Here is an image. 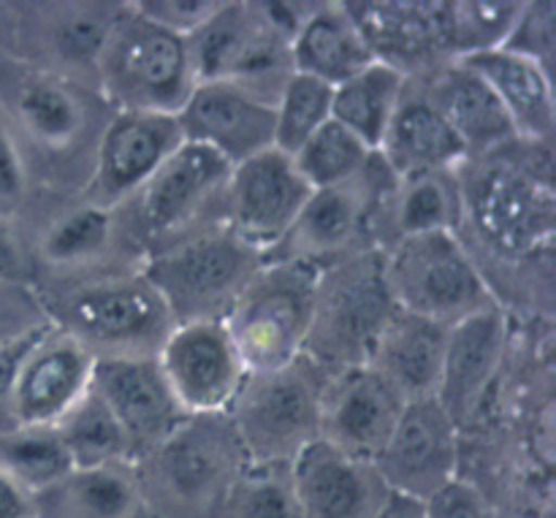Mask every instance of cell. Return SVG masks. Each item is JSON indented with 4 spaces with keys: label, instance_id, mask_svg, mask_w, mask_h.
<instances>
[{
    "label": "cell",
    "instance_id": "obj_8",
    "mask_svg": "<svg viewBox=\"0 0 556 518\" xmlns=\"http://www.w3.org/2000/svg\"><path fill=\"white\" fill-rule=\"evenodd\" d=\"M329 375L307 356L248 375L226 416L250 465H291L320 440V402Z\"/></svg>",
    "mask_w": 556,
    "mask_h": 518
},
{
    "label": "cell",
    "instance_id": "obj_27",
    "mask_svg": "<svg viewBox=\"0 0 556 518\" xmlns=\"http://www.w3.org/2000/svg\"><path fill=\"white\" fill-rule=\"evenodd\" d=\"M378 155L394 172V177L421 172H459L470 161L465 141L456 136L418 79H407Z\"/></svg>",
    "mask_w": 556,
    "mask_h": 518
},
{
    "label": "cell",
    "instance_id": "obj_43",
    "mask_svg": "<svg viewBox=\"0 0 556 518\" xmlns=\"http://www.w3.org/2000/svg\"><path fill=\"white\" fill-rule=\"evenodd\" d=\"M47 324V313L30 282L0 280V345L33 334Z\"/></svg>",
    "mask_w": 556,
    "mask_h": 518
},
{
    "label": "cell",
    "instance_id": "obj_17",
    "mask_svg": "<svg viewBox=\"0 0 556 518\" xmlns=\"http://www.w3.org/2000/svg\"><path fill=\"white\" fill-rule=\"evenodd\" d=\"M157 364L188 416L228 413L250 375L223 320L174 326Z\"/></svg>",
    "mask_w": 556,
    "mask_h": 518
},
{
    "label": "cell",
    "instance_id": "obj_38",
    "mask_svg": "<svg viewBox=\"0 0 556 518\" xmlns=\"http://www.w3.org/2000/svg\"><path fill=\"white\" fill-rule=\"evenodd\" d=\"M372 155L375 152L362 139H356L351 130L329 119L291 157L309 190H324L356 177Z\"/></svg>",
    "mask_w": 556,
    "mask_h": 518
},
{
    "label": "cell",
    "instance_id": "obj_5",
    "mask_svg": "<svg viewBox=\"0 0 556 518\" xmlns=\"http://www.w3.org/2000/svg\"><path fill=\"white\" fill-rule=\"evenodd\" d=\"M313 3H226L188 41L195 79H228L271 103L293 74V38Z\"/></svg>",
    "mask_w": 556,
    "mask_h": 518
},
{
    "label": "cell",
    "instance_id": "obj_37",
    "mask_svg": "<svg viewBox=\"0 0 556 518\" xmlns=\"http://www.w3.org/2000/svg\"><path fill=\"white\" fill-rule=\"evenodd\" d=\"M0 470L30 497L74 470L54 427H16L0 434Z\"/></svg>",
    "mask_w": 556,
    "mask_h": 518
},
{
    "label": "cell",
    "instance_id": "obj_30",
    "mask_svg": "<svg viewBox=\"0 0 556 518\" xmlns=\"http://www.w3.org/2000/svg\"><path fill=\"white\" fill-rule=\"evenodd\" d=\"M448 329L434 320L394 309L380 331L367 367H372L405 402L438 396Z\"/></svg>",
    "mask_w": 556,
    "mask_h": 518
},
{
    "label": "cell",
    "instance_id": "obj_33",
    "mask_svg": "<svg viewBox=\"0 0 556 518\" xmlns=\"http://www.w3.org/2000/svg\"><path fill=\"white\" fill-rule=\"evenodd\" d=\"M291 52L296 74L313 76L329 87H340L375 63L345 3H313Z\"/></svg>",
    "mask_w": 556,
    "mask_h": 518
},
{
    "label": "cell",
    "instance_id": "obj_15",
    "mask_svg": "<svg viewBox=\"0 0 556 518\" xmlns=\"http://www.w3.org/2000/svg\"><path fill=\"white\" fill-rule=\"evenodd\" d=\"M309 185L280 150H264L231 168L226 190V228L269 258L309 199Z\"/></svg>",
    "mask_w": 556,
    "mask_h": 518
},
{
    "label": "cell",
    "instance_id": "obj_6",
    "mask_svg": "<svg viewBox=\"0 0 556 518\" xmlns=\"http://www.w3.org/2000/svg\"><path fill=\"white\" fill-rule=\"evenodd\" d=\"M231 163L195 141H182L150 182L119 206L139 253L147 258L226 226Z\"/></svg>",
    "mask_w": 556,
    "mask_h": 518
},
{
    "label": "cell",
    "instance_id": "obj_14",
    "mask_svg": "<svg viewBox=\"0 0 556 518\" xmlns=\"http://www.w3.org/2000/svg\"><path fill=\"white\" fill-rule=\"evenodd\" d=\"M394 179V172L375 152L353 179L313 190L288 237L266 261H302L326 269L375 250V212Z\"/></svg>",
    "mask_w": 556,
    "mask_h": 518
},
{
    "label": "cell",
    "instance_id": "obj_20",
    "mask_svg": "<svg viewBox=\"0 0 556 518\" xmlns=\"http://www.w3.org/2000/svg\"><path fill=\"white\" fill-rule=\"evenodd\" d=\"M96 358L58 326L33 334L14 375L16 427H54L92 386Z\"/></svg>",
    "mask_w": 556,
    "mask_h": 518
},
{
    "label": "cell",
    "instance_id": "obj_31",
    "mask_svg": "<svg viewBox=\"0 0 556 518\" xmlns=\"http://www.w3.org/2000/svg\"><path fill=\"white\" fill-rule=\"evenodd\" d=\"M418 81L456 136L465 141L470 157L489 155L519 141L494 92L459 60H451L427 76H418Z\"/></svg>",
    "mask_w": 556,
    "mask_h": 518
},
{
    "label": "cell",
    "instance_id": "obj_11",
    "mask_svg": "<svg viewBox=\"0 0 556 518\" xmlns=\"http://www.w3.org/2000/svg\"><path fill=\"white\" fill-rule=\"evenodd\" d=\"M318 266L264 261L223 320L248 372H271L296 362L313 326Z\"/></svg>",
    "mask_w": 556,
    "mask_h": 518
},
{
    "label": "cell",
    "instance_id": "obj_3",
    "mask_svg": "<svg viewBox=\"0 0 556 518\" xmlns=\"http://www.w3.org/2000/svg\"><path fill=\"white\" fill-rule=\"evenodd\" d=\"M144 266V264H141ZM141 266L36 286L47 320L92 358H155L174 329L166 304Z\"/></svg>",
    "mask_w": 556,
    "mask_h": 518
},
{
    "label": "cell",
    "instance_id": "obj_18",
    "mask_svg": "<svg viewBox=\"0 0 556 518\" xmlns=\"http://www.w3.org/2000/svg\"><path fill=\"white\" fill-rule=\"evenodd\" d=\"M456 427L438 400L407 402L383 451L375 456V470L386 489L400 497L429 503L456 481L459 443Z\"/></svg>",
    "mask_w": 556,
    "mask_h": 518
},
{
    "label": "cell",
    "instance_id": "obj_21",
    "mask_svg": "<svg viewBox=\"0 0 556 518\" xmlns=\"http://www.w3.org/2000/svg\"><path fill=\"white\" fill-rule=\"evenodd\" d=\"M177 123L185 141L210 147L231 166L275 147V103L228 79L199 81Z\"/></svg>",
    "mask_w": 556,
    "mask_h": 518
},
{
    "label": "cell",
    "instance_id": "obj_13",
    "mask_svg": "<svg viewBox=\"0 0 556 518\" xmlns=\"http://www.w3.org/2000/svg\"><path fill=\"white\" fill-rule=\"evenodd\" d=\"M394 309L378 250L326 266L318 277L313 326L302 356L326 372L364 367Z\"/></svg>",
    "mask_w": 556,
    "mask_h": 518
},
{
    "label": "cell",
    "instance_id": "obj_19",
    "mask_svg": "<svg viewBox=\"0 0 556 518\" xmlns=\"http://www.w3.org/2000/svg\"><path fill=\"white\" fill-rule=\"evenodd\" d=\"M182 141V130L172 114L114 112L101 136L81 199L119 210L150 182Z\"/></svg>",
    "mask_w": 556,
    "mask_h": 518
},
{
    "label": "cell",
    "instance_id": "obj_40",
    "mask_svg": "<svg viewBox=\"0 0 556 518\" xmlns=\"http://www.w3.org/2000/svg\"><path fill=\"white\" fill-rule=\"evenodd\" d=\"M217 518H302L291 465H250L239 472Z\"/></svg>",
    "mask_w": 556,
    "mask_h": 518
},
{
    "label": "cell",
    "instance_id": "obj_23",
    "mask_svg": "<svg viewBox=\"0 0 556 518\" xmlns=\"http://www.w3.org/2000/svg\"><path fill=\"white\" fill-rule=\"evenodd\" d=\"M405 405L367 364L331 372L320 402V440L342 454L375 462Z\"/></svg>",
    "mask_w": 556,
    "mask_h": 518
},
{
    "label": "cell",
    "instance_id": "obj_4",
    "mask_svg": "<svg viewBox=\"0 0 556 518\" xmlns=\"http://www.w3.org/2000/svg\"><path fill=\"white\" fill-rule=\"evenodd\" d=\"M141 503L157 518H217L248 467L226 413L188 416L166 440L130 462Z\"/></svg>",
    "mask_w": 556,
    "mask_h": 518
},
{
    "label": "cell",
    "instance_id": "obj_35",
    "mask_svg": "<svg viewBox=\"0 0 556 518\" xmlns=\"http://www.w3.org/2000/svg\"><path fill=\"white\" fill-rule=\"evenodd\" d=\"M54 432H58L74 470L134 462L117 418L109 413V407L98 400L92 389L54 424Z\"/></svg>",
    "mask_w": 556,
    "mask_h": 518
},
{
    "label": "cell",
    "instance_id": "obj_29",
    "mask_svg": "<svg viewBox=\"0 0 556 518\" xmlns=\"http://www.w3.org/2000/svg\"><path fill=\"white\" fill-rule=\"evenodd\" d=\"M459 63L481 76L483 85L494 92L514 125L516 139L527 144H552L556 106L552 74L546 68L503 47L459 58Z\"/></svg>",
    "mask_w": 556,
    "mask_h": 518
},
{
    "label": "cell",
    "instance_id": "obj_7",
    "mask_svg": "<svg viewBox=\"0 0 556 518\" xmlns=\"http://www.w3.org/2000/svg\"><path fill=\"white\" fill-rule=\"evenodd\" d=\"M195 85L188 41L125 3L96 68V87L109 106L177 117Z\"/></svg>",
    "mask_w": 556,
    "mask_h": 518
},
{
    "label": "cell",
    "instance_id": "obj_45",
    "mask_svg": "<svg viewBox=\"0 0 556 518\" xmlns=\"http://www.w3.org/2000/svg\"><path fill=\"white\" fill-rule=\"evenodd\" d=\"M424 505H427V518H492V510L481 494L459 478Z\"/></svg>",
    "mask_w": 556,
    "mask_h": 518
},
{
    "label": "cell",
    "instance_id": "obj_26",
    "mask_svg": "<svg viewBox=\"0 0 556 518\" xmlns=\"http://www.w3.org/2000/svg\"><path fill=\"white\" fill-rule=\"evenodd\" d=\"M505 337H508V324H505L500 302L467 315L448 329L443 372H440L434 400L443 405L456 427L470 421L476 407L481 405L483 394L503 362Z\"/></svg>",
    "mask_w": 556,
    "mask_h": 518
},
{
    "label": "cell",
    "instance_id": "obj_9",
    "mask_svg": "<svg viewBox=\"0 0 556 518\" xmlns=\"http://www.w3.org/2000/svg\"><path fill=\"white\" fill-rule=\"evenodd\" d=\"M47 215L22 239L30 286H58L101 271L141 266L119 210H106L81 195H47Z\"/></svg>",
    "mask_w": 556,
    "mask_h": 518
},
{
    "label": "cell",
    "instance_id": "obj_34",
    "mask_svg": "<svg viewBox=\"0 0 556 518\" xmlns=\"http://www.w3.org/2000/svg\"><path fill=\"white\" fill-rule=\"evenodd\" d=\"M405 85L407 76L375 60L362 74L351 76L340 87H334L331 119L351 130L369 150L378 152L386 130L394 119L396 106H400Z\"/></svg>",
    "mask_w": 556,
    "mask_h": 518
},
{
    "label": "cell",
    "instance_id": "obj_50",
    "mask_svg": "<svg viewBox=\"0 0 556 518\" xmlns=\"http://www.w3.org/2000/svg\"><path fill=\"white\" fill-rule=\"evenodd\" d=\"M136 518H157V516H152V514H150V510H141V514H139V516H136Z\"/></svg>",
    "mask_w": 556,
    "mask_h": 518
},
{
    "label": "cell",
    "instance_id": "obj_24",
    "mask_svg": "<svg viewBox=\"0 0 556 518\" xmlns=\"http://www.w3.org/2000/svg\"><path fill=\"white\" fill-rule=\"evenodd\" d=\"M345 9L362 33L372 60L391 65L407 79H418L451 63L443 3L383 0V3H345Z\"/></svg>",
    "mask_w": 556,
    "mask_h": 518
},
{
    "label": "cell",
    "instance_id": "obj_42",
    "mask_svg": "<svg viewBox=\"0 0 556 518\" xmlns=\"http://www.w3.org/2000/svg\"><path fill=\"white\" fill-rule=\"evenodd\" d=\"M503 49L535 60L552 74L556 54V3L554 0H525L521 14Z\"/></svg>",
    "mask_w": 556,
    "mask_h": 518
},
{
    "label": "cell",
    "instance_id": "obj_49",
    "mask_svg": "<svg viewBox=\"0 0 556 518\" xmlns=\"http://www.w3.org/2000/svg\"><path fill=\"white\" fill-rule=\"evenodd\" d=\"M375 518H427V505L400 497V494H391L389 503L383 505V510Z\"/></svg>",
    "mask_w": 556,
    "mask_h": 518
},
{
    "label": "cell",
    "instance_id": "obj_32",
    "mask_svg": "<svg viewBox=\"0 0 556 518\" xmlns=\"http://www.w3.org/2000/svg\"><path fill=\"white\" fill-rule=\"evenodd\" d=\"M36 518H136L144 510L134 465L71 470L33 497Z\"/></svg>",
    "mask_w": 556,
    "mask_h": 518
},
{
    "label": "cell",
    "instance_id": "obj_12",
    "mask_svg": "<svg viewBox=\"0 0 556 518\" xmlns=\"http://www.w3.org/2000/svg\"><path fill=\"white\" fill-rule=\"evenodd\" d=\"M264 261V255L220 226L152 255L141 269L166 304L174 326H185L226 320Z\"/></svg>",
    "mask_w": 556,
    "mask_h": 518
},
{
    "label": "cell",
    "instance_id": "obj_36",
    "mask_svg": "<svg viewBox=\"0 0 556 518\" xmlns=\"http://www.w3.org/2000/svg\"><path fill=\"white\" fill-rule=\"evenodd\" d=\"M525 0H448L443 3L451 60L505 47Z\"/></svg>",
    "mask_w": 556,
    "mask_h": 518
},
{
    "label": "cell",
    "instance_id": "obj_47",
    "mask_svg": "<svg viewBox=\"0 0 556 518\" xmlns=\"http://www.w3.org/2000/svg\"><path fill=\"white\" fill-rule=\"evenodd\" d=\"M0 280L30 282L27 280V258L20 233L5 220H0Z\"/></svg>",
    "mask_w": 556,
    "mask_h": 518
},
{
    "label": "cell",
    "instance_id": "obj_22",
    "mask_svg": "<svg viewBox=\"0 0 556 518\" xmlns=\"http://www.w3.org/2000/svg\"><path fill=\"white\" fill-rule=\"evenodd\" d=\"M90 389L117 418L134 462L188 418L163 378L157 356L98 358Z\"/></svg>",
    "mask_w": 556,
    "mask_h": 518
},
{
    "label": "cell",
    "instance_id": "obj_44",
    "mask_svg": "<svg viewBox=\"0 0 556 518\" xmlns=\"http://www.w3.org/2000/svg\"><path fill=\"white\" fill-rule=\"evenodd\" d=\"M223 0H134V11L177 36L188 38L212 20Z\"/></svg>",
    "mask_w": 556,
    "mask_h": 518
},
{
    "label": "cell",
    "instance_id": "obj_1",
    "mask_svg": "<svg viewBox=\"0 0 556 518\" xmlns=\"http://www.w3.org/2000/svg\"><path fill=\"white\" fill-rule=\"evenodd\" d=\"M0 106L14 128L36 190L81 195L114 109L98 87L0 58Z\"/></svg>",
    "mask_w": 556,
    "mask_h": 518
},
{
    "label": "cell",
    "instance_id": "obj_46",
    "mask_svg": "<svg viewBox=\"0 0 556 518\" xmlns=\"http://www.w3.org/2000/svg\"><path fill=\"white\" fill-rule=\"evenodd\" d=\"M36 334V331H33ZM33 334L20 337V340L0 345V434L14 432L16 418H14V402H11V391H14V375L20 367L22 356H25L27 345H30Z\"/></svg>",
    "mask_w": 556,
    "mask_h": 518
},
{
    "label": "cell",
    "instance_id": "obj_16",
    "mask_svg": "<svg viewBox=\"0 0 556 518\" xmlns=\"http://www.w3.org/2000/svg\"><path fill=\"white\" fill-rule=\"evenodd\" d=\"M125 3L16 5L20 49L9 58L96 87V68Z\"/></svg>",
    "mask_w": 556,
    "mask_h": 518
},
{
    "label": "cell",
    "instance_id": "obj_41",
    "mask_svg": "<svg viewBox=\"0 0 556 518\" xmlns=\"http://www.w3.org/2000/svg\"><path fill=\"white\" fill-rule=\"evenodd\" d=\"M36 204V182L27 172L14 128L0 106V220L20 226Z\"/></svg>",
    "mask_w": 556,
    "mask_h": 518
},
{
    "label": "cell",
    "instance_id": "obj_39",
    "mask_svg": "<svg viewBox=\"0 0 556 518\" xmlns=\"http://www.w3.org/2000/svg\"><path fill=\"white\" fill-rule=\"evenodd\" d=\"M334 87L293 71L275 101V150L293 155L331 119Z\"/></svg>",
    "mask_w": 556,
    "mask_h": 518
},
{
    "label": "cell",
    "instance_id": "obj_48",
    "mask_svg": "<svg viewBox=\"0 0 556 518\" xmlns=\"http://www.w3.org/2000/svg\"><path fill=\"white\" fill-rule=\"evenodd\" d=\"M0 518H36L33 497L0 470Z\"/></svg>",
    "mask_w": 556,
    "mask_h": 518
},
{
    "label": "cell",
    "instance_id": "obj_2",
    "mask_svg": "<svg viewBox=\"0 0 556 518\" xmlns=\"http://www.w3.org/2000/svg\"><path fill=\"white\" fill-rule=\"evenodd\" d=\"M548 147L530 144L527 155H516L514 141L459 168L462 226L456 233L470 231V242H462L467 253L478 248L500 261L548 258L556 231Z\"/></svg>",
    "mask_w": 556,
    "mask_h": 518
},
{
    "label": "cell",
    "instance_id": "obj_25",
    "mask_svg": "<svg viewBox=\"0 0 556 518\" xmlns=\"http://www.w3.org/2000/svg\"><path fill=\"white\" fill-rule=\"evenodd\" d=\"M291 481L302 518H375L391 497L372 462L342 454L324 440L291 462Z\"/></svg>",
    "mask_w": 556,
    "mask_h": 518
},
{
    "label": "cell",
    "instance_id": "obj_10",
    "mask_svg": "<svg viewBox=\"0 0 556 518\" xmlns=\"http://www.w3.org/2000/svg\"><path fill=\"white\" fill-rule=\"evenodd\" d=\"M383 282L396 309L451 329L497 304L492 286L456 233H421L378 250Z\"/></svg>",
    "mask_w": 556,
    "mask_h": 518
},
{
    "label": "cell",
    "instance_id": "obj_28",
    "mask_svg": "<svg viewBox=\"0 0 556 518\" xmlns=\"http://www.w3.org/2000/svg\"><path fill=\"white\" fill-rule=\"evenodd\" d=\"M462 226L459 172H421L396 177L372 220L375 250L421 233H456Z\"/></svg>",
    "mask_w": 556,
    "mask_h": 518
}]
</instances>
